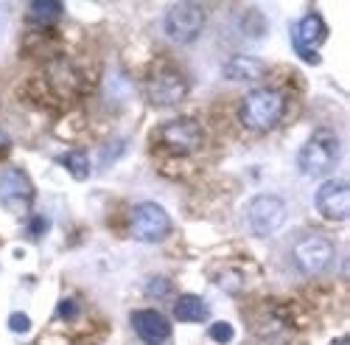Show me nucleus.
Returning a JSON list of instances; mask_svg holds the SVG:
<instances>
[{
    "label": "nucleus",
    "instance_id": "obj_1",
    "mask_svg": "<svg viewBox=\"0 0 350 345\" xmlns=\"http://www.w3.org/2000/svg\"><path fill=\"white\" fill-rule=\"evenodd\" d=\"M283 93L275 88H260L244 96L239 107V118L250 132H269L283 118Z\"/></svg>",
    "mask_w": 350,
    "mask_h": 345
},
{
    "label": "nucleus",
    "instance_id": "obj_2",
    "mask_svg": "<svg viewBox=\"0 0 350 345\" xmlns=\"http://www.w3.org/2000/svg\"><path fill=\"white\" fill-rule=\"evenodd\" d=\"M342 157V146H339V138L331 129H317L300 149V171L308 177H325L336 168Z\"/></svg>",
    "mask_w": 350,
    "mask_h": 345
},
{
    "label": "nucleus",
    "instance_id": "obj_3",
    "mask_svg": "<svg viewBox=\"0 0 350 345\" xmlns=\"http://www.w3.org/2000/svg\"><path fill=\"white\" fill-rule=\"evenodd\" d=\"M286 203L275 194H258L252 196L247 208H244V219H247V227L250 233L255 236H272L283 227L286 222Z\"/></svg>",
    "mask_w": 350,
    "mask_h": 345
},
{
    "label": "nucleus",
    "instance_id": "obj_4",
    "mask_svg": "<svg viewBox=\"0 0 350 345\" xmlns=\"http://www.w3.org/2000/svg\"><path fill=\"white\" fill-rule=\"evenodd\" d=\"M205 28V9L196 3H174L163 17V31L171 42L191 45Z\"/></svg>",
    "mask_w": 350,
    "mask_h": 345
},
{
    "label": "nucleus",
    "instance_id": "obj_5",
    "mask_svg": "<svg viewBox=\"0 0 350 345\" xmlns=\"http://www.w3.org/2000/svg\"><path fill=\"white\" fill-rule=\"evenodd\" d=\"M291 258H295V267L303 275H319L334 261V242L323 233L300 236L295 242V247H291Z\"/></svg>",
    "mask_w": 350,
    "mask_h": 345
},
{
    "label": "nucleus",
    "instance_id": "obj_6",
    "mask_svg": "<svg viewBox=\"0 0 350 345\" xmlns=\"http://www.w3.org/2000/svg\"><path fill=\"white\" fill-rule=\"evenodd\" d=\"M129 233L137 242L157 244L171 233V216L157 203H140L129 214Z\"/></svg>",
    "mask_w": 350,
    "mask_h": 345
},
{
    "label": "nucleus",
    "instance_id": "obj_7",
    "mask_svg": "<svg viewBox=\"0 0 350 345\" xmlns=\"http://www.w3.org/2000/svg\"><path fill=\"white\" fill-rule=\"evenodd\" d=\"M202 140H205V132L193 118H174L160 127V143L177 157L193 155L202 146Z\"/></svg>",
    "mask_w": 350,
    "mask_h": 345
},
{
    "label": "nucleus",
    "instance_id": "obj_8",
    "mask_svg": "<svg viewBox=\"0 0 350 345\" xmlns=\"http://www.w3.org/2000/svg\"><path fill=\"white\" fill-rule=\"evenodd\" d=\"M0 205L6 211L25 216L34 205V186L28 180L25 171L20 168H6L0 175Z\"/></svg>",
    "mask_w": 350,
    "mask_h": 345
},
{
    "label": "nucleus",
    "instance_id": "obj_9",
    "mask_svg": "<svg viewBox=\"0 0 350 345\" xmlns=\"http://www.w3.org/2000/svg\"><path fill=\"white\" fill-rule=\"evenodd\" d=\"M146 96H149L154 107H174L188 96V81L174 68H160L157 73H152L149 84H146Z\"/></svg>",
    "mask_w": 350,
    "mask_h": 345
},
{
    "label": "nucleus",
    "instance_id": "obj_10",
    "mask_svg": "<svg viewBox=\"0 0 350 345\" xmlns=\"http://www.w3.org/2000/svg\"><path fill=\"white\" fill-rule=\"evenodd\" d=\"M325 37H328V25L317 12L306 14L303 20L295 23V28H291V42H295V51L303 56V60H308L311 65L319 62L317 48L325 42Z\"/></svg>",
    "mask_w": 350,
    "mask_h": 345
},
{
    "label": "nucleus",
    "instance_id": "obj_11",
    "mask_svg": "<svg viewBox=\"0 0 350 345\" xmlns=\"http://www.w3.org/2000/svg\"><path fill=\"white\" fill-rule=\"evenodd\" d=\"M314 205L317 211L323 214L331 222H345L350 214V186L342 180H328L317 188L314 196Z\"/></svg>",
    "mask_w": 350,
    "mask_h": 345
},
{
    "label": "nucleus",
    "instance_id": "obj_12",
    "mask_svg": "<svg viewBox=\"0 0 350 345\" xmlns=\"http://www.w3.org/2000/svg\"><path fill=\"white\" fill-rule=\"evenodd\" d=\"M132 329H135V334H137L140 340L152 342V345L165 342V340L171 337V323L163 318L160 311H154V309H140V311H135V314H132Z\"/></svg>",
    "mask_w": 350,
    "mask_h": 345
},
{
    "label": "nucleus",
    "instance_id": "obj_13",
    "mask_svg": "<svg viewBox=\"0 0 350 345\" xmlns=\"http://www.w3.org/2000/svg\"><path fill=\"white\" fill-rule=\"evenodd\" d=\"M224 76L230 81H258L264 76V62L255 60V56H232V60L224 65Z\"/></svg>",
    "mask_w": 350,
    "mask_h": 345
},
{
    "label": "nucleus",
    "instance_id": "obj_14",
    "mask_svg": "<svg viewBox=\"0 0 350 345\" xmlns=\"http://www.w3.org/2000/svg\"><path fill=\"white\" fill-rule=\"evenodd\" d=\"M208 314H211L208 303L199 295H183V298H177V303H174V318L180 323H205Z\"/></svg>",
    "mask_w": 350,
    "mask_h": 345
},
{
    "label": "nucleus",
    "instance_id": "obj_15",
    "mask_svg": "<svg viewBox=\"0 0 350 345\" xmlns=\"http://www.w3.org/2000/svg\"><path fill=\"white\" fill-rule=\"evenodd\" d=\"M48 76H51V84H53L56 90L70 93V90L79 88V73H76V68H73L70 62H65V60H56V62L51 65Z\"/></svg>",
    "mask_w": 350,
    "mask_h": 345
},
{
    "label": "nucleus",
    "instance_id": "obj_16",
    "mask_svg": "<svg viewBox=\"0 0 350 345\" xmlns=\"http://www.w3.org/2000/svg\"><path fill=\"white\" fill-rule=\"evenodd\" d=\"M28 17L37 25H53L62 17V3H56V0H34V3L28 6Z\"/></svg>",
    "mask_w": 350,
    "mask_h": 345
},
{
    "label": "nucleus",
    "instance_id": "obj_17",
    "mask_svg": "<svg viewBox=\"0 0 350 345\" xmlns=\"http://www.w3.org/2000/svg\"><path fill=\"white\" fill-rule=\"evenodd\" d=\"M59 163L70 171V175L76 177V180H87L90 177V157H87L84 152H65L62 157H59Z\"/></svg>",
    "mask_w": 350,
    "mask_h": 345
},
{
    "label": "nucleus",
    "instance_id": "obj_18",
    "mask_svg": "<svg viewBox=\"0 0 350 345\" xmlns=\"http://www.w3.org/2000/svg\"><path fill=\"white\" fill-rule=\"evenodd\" d=\"M232 337H236V329H232L230 323L219 320V323H213V326H211V340H213V342L227 345V342H232Z\"/></svg>",
    "mask_w": 350,
    "mask_h": 345
},
{
    "label": "nucleus",
    "instance_id": "obj_19",
    "mask_svg": "<svg viewBox=\"0 0 350 345\" xmlns=\"http://www.w3.org/2000/svg\"><path fill=\"white\" fill-rule=\"evenodd\" d=\"M79 314V303L76 301H59V306H56V318H62V320H73Z\"/></svg>",
    "mask_w": 350,
    "mask_h": 345
},
{
    "label": "nucleus",
    "instance_id": "obj_20",
    "mask_svg": "<svg viewBox=\"0 0 350 345\" xmlns=\"http://www.w3.org/2000/svg\"><path fill=\"white\" fill-rule=\"evenodd\" d=\"M9 329H12V331H17V334H25L28 329H31V320H28L23 311H14L12 318H9Z\"/></svg>",
    "mask_w": 350,
    "mask_h": 345
},
{
    "label": "nucleus",
    "instance_id": "obj_21",
    "mask_svg": "<svg viewBox=\"0 0 350 345\" xmlns=\"http://www.w3.org/2000/svg\"><path fill=\"white\" fill-rule=\"evenodd\" d=\"M45 230H48V222L42 216H34L31 222H28V233H31V236H42Z\"/></svg>",
    "mask_w": 350,
    "mask_h": 345
},
{
    "label": "nucleus",
    "instance_id": "obj_22",
    "mask_svg": "<svg viewBox=\"0 0 350 345\" xmlns=\"http://www.w3.org/2000/svg\"><path fill=\"white\" fill-rule=\"evenodd\" d=\"M331 345H350V340H347V337H339V340H334Z\"/></svg>",
    "mask_w": 350,
    "mask_h": 345
}]
</instances>
